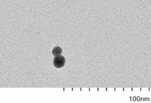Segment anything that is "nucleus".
I'll list each match as a JSON object with an SVG mask.
<instances>
[{"label": "nucleus", "instance_id": "obj_1", "mask_svg": "<svg viewBox=\"0 0 151 103\" xmlns=\"http://www.w3.org/2000/svg\"><path fill=\"white\" fill-rule=\"evenodd\" d=\"M54 65L57 68H60L64 66L66 60L63 55L56 56L54 59Z\"/></svg>", "mask_w": 151, "mask_h": 103}, {"label": "nucleus", "instance_id": "obj_2", "mask_svg": "<svg viewBox=\"0 0 151 103\" xmlns=\"http://www.w3.org/2000/svg\"><path fill=\"white\" fill-rule=\"evenodd\" d=\"M62 51V49L59 46L56 47L52 50V54L55 56H58L60 55Z\"/></svg>", "mask_w": 151, "mask_h": 103}]
</instances>
